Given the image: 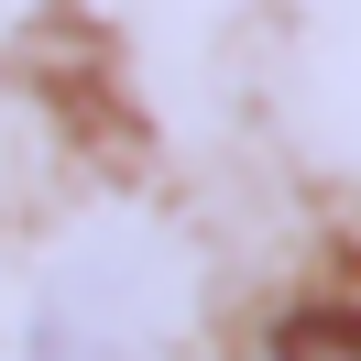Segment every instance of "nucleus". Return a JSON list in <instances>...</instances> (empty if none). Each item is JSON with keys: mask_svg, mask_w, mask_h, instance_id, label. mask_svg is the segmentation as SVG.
Here are the masks:
<instances>
[{"mask_svg": "<svg viewBox=\"0 0 361 361\" xmlns=\"http://www.w3.org/2000/svg\"><path fill=\"white\" fill-rule=\"evenodd\" d=\"M274 361H361V307H307V317H285Z\"/></svg>", "mask_w": 361, "mask_h": 361, "instance_id": "obj_1", "label": "nucleus"}]
</instances>
